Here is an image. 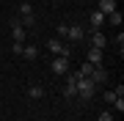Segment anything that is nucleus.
Segmentation results:
<instances>
[{
  "mask_svg": "<svg viewBox=\"0 0 124 121\" xmlns=\"http://www.w3.org/2000/svg\"><path fill=\"white\" fill-rule=\"evenodd\" d=\"M72 80H75V85H77V96L83 99V102H88V99L94 96V88H97V85H94L88 77H83L80 72H75V74H72Z\"/></svg>",
  "mask_w": 124,
  "mask_h": 121,
  "instance_id": "obj_1",
  "label": "nucleus"
},
{
  "mask_svg": "<svg viewBox=\"0 0 124 121\" xmlns=\"http://www.w3.org/2000/svg\"><path fill=\"white\" fill-rule=\"evenodd\" d=\"M69 72V55H55L53 58V74H66Z\"/></svg>",
  "mask_w": 124,
  "mask_h": 121,
  "instance_id": "obj_2",
  "label": "nucleus"
},
{
  "mask_svg": "<svg viewBox=\"0 0 124 121\" xmlns=\"http://www.w3.org/2000/svg\"><path fill=\"white\" fill-rule=\"evenodd\" d=\"M83 36H85V28H83V25H69L66 39H72V41H83Z\"/></svg>",
  "mask_w": 124,
  "mask_h": 121,
  "instance_id": "obj_3",
  "label": "nucleus"
},
{
  "mask_svg": "<svg viewBox=\"0 0 124 121\" xmlns=\"http://www.w3.org/2000/svg\"><path fill=\"white\" fill-rule=\"evenodd\" d=\"M88 80H91L94 85H97V83H105V80H108V72H105L102 66H94V72L88 74Z\"/></svg>",
  "mask_w": 124,
  "mask_h": 121,
  "instance_id": "obj_4",
  "label": "nucleus"
},
{
  "mask_svg": "<svg viewBox=\"0 0 124 121\" xmlns=\"http://www.w3.org/2000/svg\"><path fill=\"white\" fill-rule=\"evenodd\" d=\"M88 22H91V28H94V30H99V28L105 25V14H102V11H91Z\"/></svg>",
  "mask_w": 124,
  "mask_h": 121,
  "instance_id": "obj_5",
  "label": "nucleus"
},
{
  "mask_svg": "<svg viewBox=\"0 0 124 121\" xmlns=\"http://www.w3.org/2000/svg\"><path fill=\"white\" fill-rule=\"evenodd\" d=\"M105 44H108V36H102L99 30H94V36H91V47H94V50H105Z\"/></svg>",
  "mask_w": 124,
  "mask_h": 121,
  "instance_id": "obj_6",
  "label": "nucleus"
},
{
  "mask_svg": "<svg viewBox=\"0 0 124 121\" xmlns=\"http://www.w3.org/2000/svg\"><path fill=\"white\" fill-rule=\"evenodd\" d=\"M97 11H102L108 17L110 11H116V0H99V6H97Z\"/></svg>",
  "mask_w": 124,
  "mask_h": 121,
  "instance_id": "obj_7",
  "label": "nucleus"
},
{
  "mask_svg": "<svg viewBox=\"0 0 124 121\" xmlns=\"http://www.w3.org/2000/svg\"><path fill=\"white\" fill-rule=\"evenodd\" d=\"M88 63L91 66H102V50H88Z\"/></svg>",
  "mask_w": 124,
  "mask_h": 121,
  "instance_id": "obj_8",
  "label": "nucleus"
},
{
  "mask_svg": "<svg viewBox=\"0 0 124 121\" xmlns=\"http://www.w3.org/2000/svg\"><path fill=\"white\" fill-rule=\"evenodd\" d=\"M11 39L19 41V44H25V28H22V25H14V28H11Z\"/></svg>",
  "mask_w": 124,
  "mask_h": 121,
  "instance_id": "obj_9",
  "label": "nucleus"
},
{
  "mask_svg": "<svg viewBox=\"0 0 124 121\" xmlns=\"http://www.w3.org/2000/svg\"><path fill=\"white\" fill-rule=\"evenodd\" d=\"M121 19H124V17H121V11L116 8V11H110V14H108V17H105V22H110L113 28H119V25H121Z\"/></svg>",
  "mask_w": 124,
  "mask_h": 121,
  "instance_id": "obj_10",
  "label": "nucleus"
},
{
  "mask_svg": "<svg viewBox=\"0 0 124 121\" xmlns=\"http://www.w3.org/2000/svg\"><path fill=\"white\" fill-rule=\"evenodd\" d=\"M47 50H50L53 55H61V52H63V44H61V39H50V41H47Z\"/></svg>",
  "mask_w": 124,
  "mask_h": 121,
  "instance_id": "obj_11",
  "label": "nucleus"
},
{
  "mask_svg": "<svg viewBox=\"0 0 124 121\" xmlns=\"http://www.w3.org/2000/svg\"><path fill=\"white\" fill-rule=\"evenodd\" d=\"M63 96H66V99L77 96V85H75V80H72V77L66 80V85H63Z\"/></svg>",
  "mask_w": 124,
  "mask_h": 121,
  "instance_id": "obj_12",
  "label": "nucleus"
},
{
  "mask_svg": "<svg viewBox=\"0 0 124 121\" xmlns=\"http://www.w3.org/2000/svg\"><path fill=\"white\" fill-rule=\"evenodd\" d=\"M44 96V88H41V85H31V88H28V99H41Z\"/></svg>",
  "mask_w": 124,
  "mask_h": 121,
  "instance_id": "obj_13",
  "label": "nucleus"
},
{
  "mask_svg": "<svg viewBox=\"0 0 124 121\" xmlns=\"http://www.w3.org/2000/svg\"><path fill=\"white\" fill-rule=\"evenodd\" d=\"M22 55H25L28 61H33L36 55H39V47H36V44H28V47H22Z\"/></svg>",
  "mask_w": 124,
  "mask_h": 121,
  "instance_id": "obj_14",
  "label": "nucleus"
},
{
  "mask_svg": "<svg viewBox=\"0 0 124 121\" xmlns=\"http://www.w3.org/2000/svg\"><path fill=\"white\" fill-rule=\"evenodd\" d=\"M33 22H36L33 14H28V17H19V25H22V28H33Z\"/></svg>",
  "mask_w": 124,
  "mask_h": 121,
  "instance_id": "obj_15",
  "label": "nucleus"
},
{
  "mask_svg": "<svg viewBox=\"0 0 124 121\" xmlns=\"http://www.w3.org/2000/svg\"><path fill=\"white\" fill-rule=\"evenodd\" d=\"M28 14H33V8H31V3H19V17H28Z\"/></svg>",
  "mask_w": 124,
  "mask_h": 121,
  "instance_id": "obj_16",
  "label": "nucleus"
},
{
  "mask_svg": "<svg viewBox=\"0 0 124 121\" xmlns=\"http://www.w3.org/2000/svg\"><path fill=\"white\" fill-rule=\"evenodd\" d=\"M77 72H80V74H83V77H88V74L94 72V66H91V63H88V61H85V63H83V66H80V69H77Z\"/></svg>",
  "mask_w": 124,
  "mask_h": 121,
  "instance_id": "obj_17",
  "label": "nucleus"
},
{
  "mask_svg": "<svg viewBox=\"0 0 124 121\" xmlns=\"http://www.w3.org/2000/svg\"><path fill=\"white\" fill-rule=\"evenodd\" d=\"M66 30H69V25H66V22L58 25V36H61V39H66Z\"/></svg>",
  "mask_w": 124,
  "mask_h": 121,
  "instance_id": "obj_18",
  "label": "nucleus"
},
{
  "mask_svg": "<svg viewBox=\"0 0 124 121\" xmlns=\"http://www.w3.org/2000/svg\"><path fill=\"white\" fill-rule=\"evenodd\" d=\"M22 47H25V44H19V41H14V47H11V50H14V55H22Z\"/></svg>",
  "mask_w": 124,
  "mask_h": 121,
  "instance_id": "obj_19",
  "label": "nucleus"
},
{
  "mask_svg": "<svg viewBox=\"0 0 124 121\" xmlns=\"http://www.w3.org/2000/svg\"><path fill=\"white\" fill-rule=\"evenodd\" d=\"M99 121H113V113H110V110H105V113L99 116Z\"/></svg>",
  "mask_w": 124,
  "mask_h": 121,
  "instance_id": "obj_20",
  "label": "nucleus"
},
{
  "mask_svg": "<svg viewBox=\"0 0 124 121\" xmlns=\"http://www.w3.org/2000/svg\"><path fill=\"white\" fill-rule=\"evenodd\" d=\"M113 99H116V94H113V91H105V102H110V105H113Z\"/></svg>",
  "mask_w": 124,
  "mask_h": 121,
  "instance_id": "obj_21",
  "label": "nucleus"
}]
</instances>
